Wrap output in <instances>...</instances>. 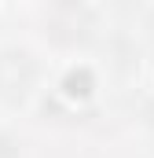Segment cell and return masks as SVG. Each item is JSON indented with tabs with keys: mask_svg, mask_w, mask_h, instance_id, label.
<instances>
[{
	"mask_svg": "<svg viewBox=\"0 0 154 158\" xmlns=\"http://www.w3.org/2000/svg\"><path fill=\"white\" fill-rule=\"evenodd\" d=\"M0 158H18V147H15V140L0 136Z\"/></svg>",
	"mask_w": 154,
	"mask_h": 158,
	"instance_id": "1",
	"label": "cell"
},
{
	"mask_svg": "<svg viewBox=\"0 0 154 158\" xmlns=\"http://www.w3.org/2000/svg\"><path fill=\"white\" fill-rule=\"evenodd\" d=\"M151 37H154V19H151Z\"/></svg>",
	"mask_w": 154,
	"mask_h": 158,
	"instance_id": "2",
	"label": "cell"
},
{
	"mask_svg": "<svg viewBox=\"0 0 154 158\" xmlns=\"http://www.w3.org/2000/svg\"><path fill=\"white\" fill-rule=\"evenodd\" d=\"M59 4H70V0H59Z\"/></svg>",
	"mask_w": 154,
	"mask_h": 158,
	"instance_id": "3",
	"label": "cell"
}]
</instances>
